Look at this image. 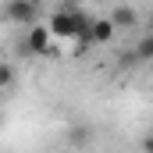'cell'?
Returning a JSON list of instances; mask_svg holds the SVG:
<instances>
[{"label": "cell", "mask_w": 153, "mask_h": 153, "mask_svg": "<svg viewBox=\"0 0 153 153\" xmlns=\"http://www.w3.org/2000/svg\"><path fill=\"white\" fill-rule=\"evenodd\" d=\"M89 22H93V18H89L85 11L64 4V7L53 11V18H50L46 29H50V36H53V39H82V36H85V29H89Z\"/></svg>", "instance_id": "cell-1"}, {"label": "cell", "mask_w": 153, "mask_h": 153, "mask_svg": "<svg viewBox=\"0 0 153 153\" xmlns=\"http://www.w3.org/2000/svg\"><path fill=\"white\" fill-rule=\"evenodd\" d=\"M114 36H117V29H114L111 18H93L89 29H85V36L78 39V43H82V46H103V43H111Z\"/></svg>", "instance_id": "cell-2"}, {"label": "cell", "mask_w": 153, "mask_h": 153, "mask_svg": "<svg viewBox=\"0 0 153 153\" xmlns=\"http://www.w3.org/2000/svg\"><path fill=\"white\" fill-rule=\"evenodd\" d=\"M4 14H7V22H14V25H36L39 22V7L29 4V0H7V4H4Z\"/></svg>", "instance_id": "cell-3"}, {"label": "cell", "mask_w": 153, "mask_h": 153, "mask_svg": "<svg viewBox=\"0 0 153 153\" xmlns=\"http://www.w3.org/2000/svg\"><path fill=\"white\" fill-rule=\"evenodd\" d=\"M50 43H53V36H50V29L46 25H29V32H25V43H22V53H46L50 50Z\"/></svg>", "instance_id": "cell-4"}, {"label": "cell", "mask_w": 153, "mask_h": 153, "mask_svg": "<svg viewBox=\"0 0 153 153\" xmlns=\"http://www.w3.org/2000/svg\"><path fill=\"white\" fill-rule=\"evenodd\" d=\"M111 22H114V29H135V7H128V4H117L114 11H111Z\"/></svg>", "instance_id": "cell-5"}, {"label": "cell", "mask_w": 153, "mask_h": 153, "mask_svg": "<svg viewBox=\"0 0 153 153\" xmlns=\"http://www.w3.org/2000/svg\"><path fill=\"white\" fill-rule=\"evenodd\" d=\"M135 57H139V64L153 61V32H150V36H143L139 43H135Z\"/></svg>", "instance_id": "cell-6"}, {"label": "cell", "mask_w": 153, "mask_h": 153, "mask_svg": "<svg viewBox=\"0 0 153 153\" xmlns=\"http://www.w3.org/2000/svg\"><path fill=\"white\" fill-rule=\"evenodd\" d=\"M68 139H71V146H85V143L93 139V132H89L85 125H71V128H68Z\"/></svg>", "instance_id": "cell-7"}, {"label": "cell", "mask_w": 153, "mask_h": 153, "mask_svg": "<svg viewBox=\"0 0 153 153\" xmlns=\"http://www.w3.org/2000/svg\"><path fill=\"white\" fill-rule=\"evenodd\" d=\"M7 85H14V68L11 64H0V89H7Z\"/></svg>", "instance_id": "cell-8"}, {"label": "cell", "mask_w": 153, "mask_h": 153, "mask_svg": "<svg viewBox=\"0 0 153 153\" xmlns=\"http://www.w3.org/2000/svg\"><path fill=\"white\" fill-rule=\"evenodd\" d=\"M139 150H143V153H153V132H146V135H143V143H139Z\"/></svg>", "instance_id": "cell-9"}, {"label": "cell", "mask_w": 153, "mask_h": 153, "mask_svg": "<svg viewBox=\"0 0 153 153\" xmlns=\"http://www.w3.org/2000/svg\"><path fill=\"white\" fill-rule=\"evenodd\" d=\"M29 4H36V7H43V4H46V0H29Z\"/></svg>", "instance_id": "cell-10"}]
</instances>
